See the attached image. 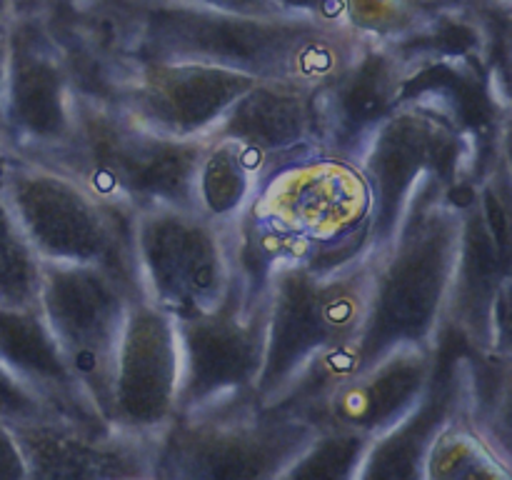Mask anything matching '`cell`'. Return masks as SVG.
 <instances>
[{
	"label": "cell",
	"mask_w": 512,
	"mask_h": 480,
	"mask_svg": "<svg viewBox=\"0 0 512 480\" xmlns=\"http://www.w3.org/2000/svg\"><path fill=\"white\" fill-rule=\"evenodd\" d=\"M205 138H170L110 100L75 93L73 125L55 150L35 158L78 180L88 193L130 215L193 208V175Z\"/></svg>",
	"instance_id": "obj_5"
},
{
	"label": "cell",
	"mask_w": 512,
	"mask_h": 480,
	"mask_svg": "<svg viewBox=\"0 0 512 480\" xmlns=\"http://www.w3.org/2000/svg\"><path fill=\"white\" fill-rule=\"evenodd\" d=\"M280 13L300 15L325 25H345V0H270Z\"/></svg>",
	"instance_id": "obj_25"
},
{
	"label": "cell",
	"mask_w": 512,
	"mask_h": 480,
	"mask_svg": "<svg viewBox=\"0 0 512 480\" xmlns=\"http://www.w3.org/2000/svg\"><path fill=\"white\" fill-rule=\"evenodd\" d=\"M183 380L178 415L255 398L265 350V280L235 270L215 308L178 318Z\"/></svg>",
	"instance_id": "obj_10"
},
{
	"label": "cell",
	"mask_w": 512,
	"mask_h": 480,
	"mask_svg": "<svg viewBox=\"0 0 512 480\" xmlns=\"http://www.w3.org/2000/svg\"><path fill=\"white\" fill-rule=\"evenodd\" d=\"M8 425L23 450L30 478H155L160 435L55 413Z\"/></svg>",
	"instance_id": "obj_15"
},
{
	"label": "cell",
	"mask_w": 512,
	"mask_h": 480,
	"mask_svg": "<svg viewBox=\"0 0 512 480\" xmlns=\"http://www.w3.org/2000/svg\"><path fill=\"white\" fill-rule=\"evenodd\" d=\"M440 348L403 345L360 365L335 383L305 418L378 438L423 400L438 370Z\"/></svg>",
	"instance_id": "obj_16"
},
{
	"label": "cell",
	"mask_w": 512,
	"mask_h": 480,
	"mask_svg": "<svg viewBox=\"0 0 512 480\" xmlns=\"http://www.w3.org/2000/svg\"><path fill=\"white\" fill-rule=\"evenodd\" d=\"M3 190L40 263L103 265L143 298L133 260L135 215L103 203L70 175L8 150Z\"/></svg>",
	"instance_id": "obj_7"
},
{
	"label": "cell",
	"mask_w": 512,
	"mask_h": 480,
	"mask_svg": "<svg viewBox=\"0 0 512 480\" xmlns=\"http://www.w3.org/2000/svg\"><path fill=\"white\" fill-rule=\"evenodd\" d=\"M315 430L318 425L295 410L260 408L255 398L178 415L160 433L155 478H283Z\"/></svg>",
	"instance_id": "obj_8"
},
{
	"label": "cell",
	"mask_w": 512,
	"mask_h": 480,
	"mask_svg": "<svg viewBox=\"0 0 512 480\" xmlns=\"http://www.w3.org/2000/svg\"><path fill=\"white\" fill-rule=\"evenodd\" d=\"M0 370L35 395L50 413L108 423L70 373L38 305H0Z\"/></svg>",
	"instance_id": "obj_19"
},
{
	"label": "cell",
	"mask_w": 512,
	"mask_h": 480,
	"mask_svg": "<svg viewBox=\"0 0 512 480\" xmlns=\"http://www.w3.org/2000/svg\"><path fill=\"white\" fill-rule=\"evenodd\" d=\"M373 190L353 158L308 150L260 178L235 225V253L270 270L283 258L348 255L368 238Z\"/></svg>",
	"instance_id": "obj_4"
},
{
	"label": "cell",
	"mask_w": 512,
	"mask_h": 480,
	"mask_svg": "<svg viewBox=\"0 0 512 480\" xmlns=\"http://www.w3.org/2000/svg\"><path fill=\"white\" fill-rule=\"evenodd\" d=\"M503 150H508V133L483 140L435 95L405 93L353 155L373 190L368 235L375 248L388 243L420 185L438 180L453 188L480 180Z\"/></svg>",
	"instance_id": "obj_6"
},
{
	"label": "cell",
	"mask_w": 512,
	"mask_h": 480,
	"mask_svg": "<svg viewBox=\"0 0 512 480\" xmlns=\"http://www.w3.org/2000/svg\"><path fill=\"white\" fill-rule=\"evenodd\" d=\"M428 5H453V3H470V0H420Z\"/></svg>",
	"instance_id": "obj_29"
},
{
	"label": "cell",
	"mask_w": 512,
	"mask_h": 480,
	"mask_svg": "<svg viewBox=\"0 0 512 480\" xmlns=\"http://www.w3.org/2000/svg\"><path fill=\"white\" fill-rule=\"evenodd\" d=\"M135 298L138 295L103 265L40 263V315L70 373L105 420L115 348Z\"/></svg>",
	"instance_id": "obj_11"
},
{
	"label": "cell",
	"mask_w": 512,
	"mask_h": 480,
	"mask_svg": "<svg viewBox=\"0 0 512 480\" xmlns=\"http://www.w3.org/2000/svg\"><path fill=\"white\" fill-rule=\"evenodd\" d=\"M40 258L30 248L3 190V150H0V305H38Z\"/></svg>",
	"instance_id": "obj_24"
},
{
	"label": "cell",
	"mask_w": 512,
	"mask_h": 480,
	"mask_svg": "<svg viewBox=\"0 0 512 480\" xmlns=\"http://www.w3.org/2000/svg\"><path fill=\"white\" fill-rule=\"evenodd\" d=\"M140 293L175 318L203 313L225 298L235 273V228L193 208L143 210L133 220Z\"/></svg>",
	"instance_id": "obj_9"
},
{
	"label": "cell",
	"mask_w": 512,
	"mask_h": 480,
	"mask_svg": "<svg viewBox=\"0 0 512 480\" xmlns=\"http://www.w3.org/2000/svg\"><path fill=\"white\" fill-rule=\"evenodd\" d=\"M368 435L340 425H318L313 438L295 455L293 463L285 468L283 478L308 480H355L360 478L365 453L370 448Z\"/></svg>",
	"instance_id": "obj_23"
},
{
	"label": "cell",
	"mask_w": 512,
	"mask_h": 480,
	"mask_svg": "<svg viewBox=\"0 0 512 480\" xmlns=\"http://www.w3.org/2000/svg\"><path fill=\"white\" fill-rule=\"evenodd\" d=\"M263 165L240 145L205 138L193 175V210L213 223L235 228L258 193Z\"/></svg>",
	"instance_id": "obj_21"
},
{
	"label": "cell",
	"mask_w": 512,
	"mask_h": 480,
	"mask_svg": "<svg viewBox=\"0 0 512 480\" xmlns=\"http://www.w3.org/2000/svg\"><path fill=\"white\" fill-rule=\"evenodd\" d=\"M375 243L343 258H283L265 278V350L255 383L260 408L305 418L335 383L358 368Z\"/></svg>",
	"instance_id": "obj_1"
},
{
	"label": "cell",
	"mask_w": 512,
	"mask_h": 480,
	"mask_svg": "<svg viewBox=\"0 0 512 480\" xmlns=\"http://www.w3.org/2000/svg\"><path fill=\"white\" fill-rule=\"evenodd\" d=\"M313 90L288 78H260L235 100L208 138L233 140L263 165H273L318 148Z\"/></svg>",
	"instance_id": "obj_18"
},
{
	"label": "cell",
	"mask_w": 512,
	"mask_h": 480,
	"mask_svg": "<svg viewBox=\"0 0 512 480\" xmlns=\"http://www.w3.org/2000/svg\"><path fill=\"white\" fill-rule=\"evenodd\" d=\"M10 18H13V0H0V108H3L5 78H8Z\"/></svg>",
	"instance_id": "obj_27"
},
{
	"label": "cell",
	"mask_w": 512,
	"mask_h": 480,
	"mask_svg": "<svg viewBox=\"0 0 512 480\" xmlns=\"http://www.w3.org/2000/svg\"><path fill=\"white\" fill-rule=\"evenodd\" d=\"M30 478L28 463L20 450L13 428L0 418V480H23Z\"/></svg>",
	"instance_id": "obj_26"
},
{
	"label": "cell",
	"mask_w": 512,
	"mask_h": 480,
	"mask_svg": "<svg viewBox=\"0 0 512 480\" xmlns=\"http://www.w3.org/2000/svg\"><path fill=\"white\" fill-rule=\"evenodd\" d=\"M408 65L390 45L363 40L353 58L313 90L318 150L353 158L370 130L403 100Z\"/></svg>",
	"instance_id": "obj_17"
},
{
	"label": "cell",
	"mask_w": 512,
	"mask_h": 480,
	"mask_svg": "<svg viewBox=\"0 0 512 480\" xmlns=\"http://www.w3.org/2000/svg\"><path fill=\"white\" fill-rule=\"evenodd\" d=\"M103 3L123 25L130 58L218 65L310 88L338 73L365 40L348 25H325L288 13H240L195 0Z\"/></svg>",
	"instance_id": "obj_2"
},
{
	"label": "cell",
	"mask_w": 512,
	"mask_h": 480,
	"mask_svg": "<svg viewBox=\"0 0 512 480\" xmlns=\"http://www.w3.org/2000/svg\"><path fill=\"white\" fill-rule=\"evenodd\" d=\"M495 3H510V0H495Z\"/></svg>",
	"instance_id": "obj_30"
},
{
	"label": "cell",
	"mask_w": 512,
	"mask_h": 480,
	"mask_svg": "<svg viewBox=\"0 0 512 480\" xmlns=\"http://www.w3.org/2000/svg\"><path fill=\"white\" fill-rule=\"evenodd\" d=\"M425 480L510 478V458L500 453L473 423L450 415L430 440L423 458Z\"/></svg>",
	"instance_id": "obj_22"
},
{
	"label": "cell",
	"mask_w": 512,
	"mask_h": 480,
	"mask_svg": "<svg viewBox=\"0 0 512 480\" xmlns=\"http://www.w3.org/2000/svg\"><path fill=\"white\" fill-rule=\"evenodd\" d=\"M448 190L438 180L420 185L395 233L375 250L358 368L403 345L435 350L443 343L465 208Z\"/></svg>",
	"instance_id": "obj_3"
},
{
	"label": "cell",
	"mask_w": 512,
	"mask_h": 480,
	"mask_svg": "<svg viewBox=\"0 0 512 480\" xmlns=\"http://www.w3.org/2000/svg\"><path fill=\"white\" fill-rule=\"evenodd\" d=\"M255 80L218 65L133 58L115 103L170 138H208Z\"/></svg>",
	"instance_id": "obj_14"
},
{
	"label": "cell",
	"mask_w": 512,
	"mask_h": 480,
	"mask_svg": "<svg viewBox=\"0 0 512 480\" xmlns=\"http://www.w3.org/2000/svg\"><path fill=\"white\" fill-rule=\"evenodd\" d=\"M195 3H205V5H215V8L240 10V13H255V15L280 13L270 0H195Z\"/></svg>",
	"instance_id": "obj_28"
},
{
	"label": "cell",
	"mask_w": 512,
	"mask_h": 480,
	"mask_svg": "<svg viewBox=\"0 0 512 480\" xmlns=\"http://www.w3.org/2000/svg\"><path fill=\"white\" fill-rule=\"evenodd\" d=\"M180 380L178 318L153 300L135 298L115 348L108 420L130 433L160 435L178 418Z\"/></svg>",
	"instance_id": "obj_13"
},
{
	"label": "cell",
	"mask_w": 512,
	"mask_h": 480,
	"mask_svg": "<svg viewBox=\"0 0 512 480\" xmlns=\"http://www.w3.org/2000/svg\"><path fill=\"white\" fill-rule=\"evenodd\" d=\"M455 365L440 378L435 370L433 385L418 405L400 423L370 440L360 478L410 480L423 478V458L440 425L455 413Z\"/></svg>",
	"instance_id": "obj_20"
},
{
	"label": "cell",
	"mask_w": 512,
	"mask_h": 480,
	"mask_svg": "<svg viewBox=\"0 0 512 480\" xmlns=\"http://www.w3.org/2000/svg\"><path fill=\"white\" fill-rule=\"evenodd\" d=\"M73 108L75 88L48 23L40 13L13 8L0 148L30 160L43 158L65 140Z\"/></svg>",
	"instance_id": "obj_12"
}]
</instances>
